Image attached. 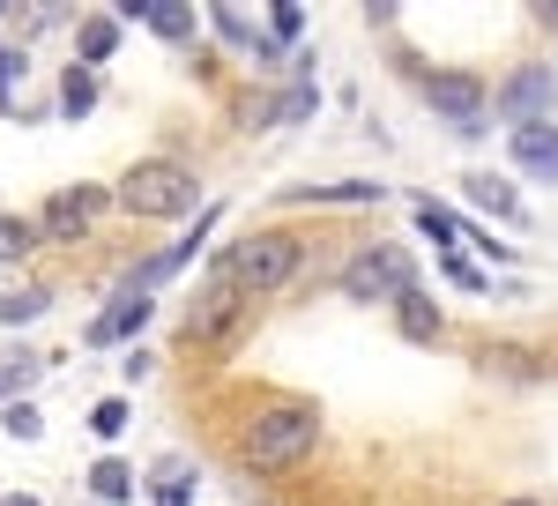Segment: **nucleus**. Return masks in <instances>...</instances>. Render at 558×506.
Wrapping results in <instances>:
<instances>
[{
	"label": "nucleus",
	"instance_id": "4468645a",
	"mask_svg": "<svg viewBox=\"0 0 558 506\" xmlns=\"http://www.w3.org/2000/svg\"><path fill=\"white\" fill-rule=\"evenodd\" d=\"M209 23H216V38H223V45H239V52H254V60H283V45H268V38H260V23H246L231 0H216Z\"/></svg>",
	"mask_w": 558,
	"mask_h": 506
},
{
	"label": "nucleus",
	"instance_id": "6ab92c4d",
	"mask_svg": "<svg viewBox=\"0 0 558 506\" xmlns=\"http://www.w3.org/2000/svg\"><path fill=\"white\" fill-rule=\"evenodd\" d=\"M45 305H52V298H45L38 284H8V291H0V328H31Z\"/></svg>",
	"mask_w": 558,
	"mask_h": 506
},
{
	"label": "nucleus",
	"instance_id": "0eeeda50",
	"mask_svg": "<svg viewBox=\"0 0 558 506\" xmlns=\"http://www.w3.org/2000/svg\"><path fill=\"white\" fill-rule=\"evenodd\" d=\"M105 202H112L105 186H60V194H52V202L38 209V224H31V231H38L45 246H75L89 224L105 216Z\"/></svg>",
	"mask_w": 558,
	"mask_h": 506
},
{
	"label": "nucleus",
	"instance_id": "c85d7f7f",
	"mask_svg": "<svg viewBox=\"0 0 558 506\" xmlns=\"http://www.w3.org/2000/svg\"><path fill=\"white\" fill-rule=\"evenodd\" d=\"M23 68H31V60H23V45H0V112L15 105V83H23Z\"/></svg>",
	"mask_w": 558,
	"mask_h": 506
},
{
	"label": "nucleus",
	"instance_id": "4be33fe9",
	"mask_svg": "<svg viewBox=\"0 0 558 506\" xmlns=\"http://www.w3.org/2000/svg\"><path fill=\"white\" fill-rule=\"evenodd\" d=\"M313 112H320V89L299 83V89H283V97L260 112V126H299V120H313Z\"/></svg>",
	"mask_w": 558,
	"mask_h": 506
},
{
	"label": "nucleus",
	"instance_id": "20e7f679",
	"mask_svg": "<svg viewBox=\"0 0 558 506\" xmlns=\"http://www.w3.org/2000/svg\"><path fill=\"white\" fill-rule=\"evenodd\" d=\"M336 284H343L350 305H395V298L417 284V261H410L402 246H357L343 261V276H336Z\"/></svg>",
	"mask_w": 558,
	"mask_h": 506
},
{
	"label": "nucleus",
	"instance_id": "bb28decb",
	"mask_svg": "<svg viewBox=\"0 0 558 506\" xmlns=\"http://www.w3.org/2000/svg\"><path fill=\"white\" fill-rule=\"evenodd\" d=\"M31 246H38V231H31V216H0V261H23Z\"/></svg>",
	"mask_w": 558,
	"mask_h": 506
},
{
	"label": "nucleus",
	"instance_id": "2eb2a0df",
	"mask_svg": "<svg viewBox=\"0 0 558 506\" xmlns=\"http://www.w3.org/2000/svg\"><path fill=\"white\" fill-rule=\"evenodd\" d=\"M38 373H45V358L38 350H0V402H31V387H38Z\"/></svg>",
	"mask_w": 558,
	"mask_h": 506
},
{
	"label": "nucleus",
	"instance_id": "cd10ccee",
	"mask_svg": "<svg viewBox=\"0 0 558 506\" xmlns=\"http://www.w3.org/2000/svg\"><path fill=\"white\" fill-rule=\"evenodd\" d=\"M0 424H8V439H23V447L45 432V418L31 410V402H0Z\"/></svg>",
	"mask_w": 558,
	"mask_h": 506
},
{
	"label": "nucleus",
	"instance_id": "412c9836",
	"mask_svg": "<svg viewBox=\"0 0 558 506\" xmlns=\"http://www.w3.org/2000/svg\"><path fill=\"white\" fill-rule=\"evenodd\" d=\"M75 52H83V68L112 60V52H120V23H112V15H89L83 31H75Z\"/></svg>",
	"mask_w": 558,
	"mask_h": 506
},
{
	"label": "nucleus",
	"instance_id": "f8f14e48",
	"mask_svg": "<svg viewBox=\"0 0 558 506\" xmlns=\"http://www.w3.org/2000/svg\"><path fill=\"white\" fill-rule=\"evenodd\" d=\"M462 194H470L484 216H499V224H529L521 186H514V179H499V171H470V179H462Z\"/></svg>",
	"mask_w": 558,
	"mask_h": 506
},
{
	"label": "nucleus",
	"instance_id": "a878e982",
	"mask_svg": "<svg viewBox=\"0 0 558 506\" xmlns=\"http://www.w3.org/2000/svg\"><path fill=\"white\" fill-rule=\"evenodd\" d=\"M128 418H134L128 395H105V402L89 410V432H97V439H120V432H128Z\"/></svg>",
	"mask_w": 558,
	"mask_h": 506
},
{
	"label": "nucleus",
	"instance_id": "7ed1b4c3",
	"mask_svg": "<svg viewBox=\"0 0 558 506\" xmlns=\"http://www.w3.org/2000/svg\"><path fill=\"white\" fill-rule=\"evenodd\" d=\"M320 447V410L313 402H268L254 410L246 439H239V462L246 469H299Z\"/></svg>",
	"mask_w": 558,
	"mask_h": 506
},
{
	"label": "nucleus",
	"instance_id": "39448f33",
	"mask_svg": "<svg viewBox=\"0 0 558 506\" xmlns=\"http://www.w3.org/2000/svg\"><path fill=\"white\" fill-rule=\"evenodd\" d=\"M492 112L507 126H536V120H551V105H558V68H544V60H529V68H514L507 83L484 97Z\"/></svg>",
	"mask_w": 558,
	"mask_h": 506
},
{
	"label": "nucleus",
	"instance_id": "c756f323",
	"mask_svg": "<svg viewBox=\"0 0 558 506\" xmlns=\"http://www.w3.org/2000/svg\"><path fill=\"white\" fill-rule=\"evenodd\" d=\"M0 506H45V499H38V492H8Z\"/></svg>",
	"mask_w": 558,
	"mask_h": 506
},
{
	"label": "nucleus",
	"instance_id": "b1692460",
	"mask_svg": "<svg viewBox=\"0 0 558 506\" xmlns=\"http://www.w3.org/2000/svg\"><path fill=\"white\" fill-rule=\"evenodd\" d=\"M268 45H291V38H305V8L299 0H268V31H260Z\"/></svg>",
	"mask_w": 558,
	"mask_h": 506
},
{
	"label": "nucleus",
	"instance_id": "7c9ffc66",
	"mask_svg": "<svg viewBox=\"0 0 558 506\" xmlns=\"http://www.w3.org/2000/svg\"><path fill=\"white\" fill-rule=\"evenodd\" d=\"M499 506H544V499H529V492H514V499H499Z\"/></svg>",
	"mask_w": 558,
	"mask_h": 506
},
{
	"label": "nucleus",
	"instance_id": "9b49d317",
	"mask_svg": "<svg viewBox=\"0 0 558 506\" xmlns=\"http://www.w3.org/2000/svg\"><path fill=\"white\" fill-rule=\"evenodd\" d=\"M507 149H514V165L529 171V179L558 186V126H551V120H536V126H507Z\"/></svg>",
	"mask_w": 558,
	"mask_h": 506
},
{
	"label": "nucleus",
	"instance_id": "423d86ee",
	"mask_svg": "<svg viewBox=\"0 0 558 506\" xmlns=\"http://www.w3.org/2000/svg\"><path fill=\"white\" fill-rule=\"evenodd\" d=\"M239 313H246V298H239V284H231L223 268H209V284L194 291V305H186V321H179V336H186V342H223L231 328H239Z\"/></svg>",
	"mask_w": 558,
	"mask_h": 506
},
{
	"label": "nucleus",
	"instance_id": "393cba45",
	"mask_svg": "<svg viewBox=\"0 0 558 506\" xmlns=\"http://www.w3.org/2000/svg\"><path fill=\"white\" fill-rule=\"evenodd\" d=\"M439 268H447V284H454V291H470V298H484V291H492V276L476 268L470 253H439Z\"/></svg>",
	"mask_w": 558,
	"mask_h": 506
},
{
	"label": "nucleus",
	"instance_id": "f257e3e1",
	"mask_svg": "<svg viewBox=\"0 0 558 506\" xmlns=\"http://www.w3.org/2000/svg\"><path fill=\"white\" fill-rule=\"evenodd\" d=\"M216 268L239 284L246 305H254V298H276L283 284H299L305 239H299V231H246V239H231V246L216 253Z\"/></svg>",
	"mask_w": 558,
	"mask_h": 506
},
{
	"label": "nucleus",
	"instance_id": "dca6fc26",
	"mask_svg": "<svg viewBox=\"0 0 558 506\" xmlns=\"http://www.w3.org/2000/svg\"><path fill=\"white\" fill-rule=\"evenodd\" d=\"M194 492H202V477L179 462H157V477H149V506H194Z\"/></svg>",
	"mask_w": 558,
	"mask_h": 506
},
{
	"label": "nucleus",
	"instance_id": "f03ea898",
	"mask_svg": "<svg viewBox=\"0 0 558 506\" xmlns=\"http://www.w3.org/2000/svg\"><path fill=\"white\" fill-rule=\"evenodd\" d=\"M112 202L128 216H142V224H179V216L202 209V179H194V165H179V157H142L112 186Z\"/></svg>",
	"mask_w": 558,
	"mask_h": 506
},
{
	"label": "nucleus",
	"instance_id": "9d476101",
	"mask_svg": "<svg viewBox=\"0 0 558 506\" xmlns=\"http://www.w3.org/2000/svg\"><path fill=\"white\" fill-rule=\"evenodd\" d=\"M149 313H157V305H149V291H120V298H112V305H105V313L83 328V336L97 342V350H105V342H134L142 328H149Z\"/></svg>",
	"mask_w": 558,
	"mask_h": 506
},
{
	"label": "nucleus",
	"instance_id": "a211bd4d",
	"mask_svg": "<svg viewBox=\"0 0 558 506\" xmlns=\"http://www.w3.org/2000/svg\"><path fill=\"white\" fill-rule=\"evenodd\" d=\"M417 231L432 239V253H462V216L439 202H417Z\"/></svg>",
	"mask_w": 558,
	"mask_h": 506
},
{
	"label": "nucleus",
	"instance_id": "6e6552de",
	"mask_svg": "<svg viewBox=\"0 0 558 506\" xmlns=\"http://www.w3.org/2000/svg\"><path fill=\"white\" fill-rule=\"evenodd\" d=\"M417 89H425V105H439L454 126H476L484 120V97H492V89L476 83V75H462V68H425Z\"/></svg>",
	"mask_w": 558,
	"mask_h": 506
},
{
	"label": "nucleus",
	"instance_id": "aec40b11",
	"mask_svg": "<svg viewBox=\"0 0 558 506\" xmlns=\"http://www.w3.org/2000/svg\"><path fill=\"white\" fill-rule=\"evenodd\" d=\"M89 105H97V68H83V60H75V68H60V112H68V120H83Z\"/></svg>",
	"mask_w": 558,
	"mask_h": 506
},
{
	"label": "nucleus",
	"instance_id": "5701e85b",
	"mask_svg": "<svg viewBox=\"0 0 558 506\" xmlns=\"http://www.w3.org/2000/svg\"><path fill=\"white\" fill-rule=\"evenodd\" d=\"M89 492L105 506H120V499H134V462H120V455H105V462L89 469Z\"/></svg>",
	"mask_w": 558,
	"mask_h": 506
},
{
	"label": "nucleus",
	"instance_id": "f3484780",
	"mask_svg": "<svg viewBox=\"0 0 558 506\" xmlns=\"http://www.w3.org/2000/svg\"><path fill=\"white\" fill-rule=\"evenodd\" d=\"M380 179H336V186H283V202H380Z\"/></svg>",
	"mask_w": 558,
	"mask_h": 506
},
{
	"label": "nucleus",
	"instance_id": "1a4fd4ad",
	"mask_svg": "<svg viewBox=\"0 0 558 506\" xmlns=\"http://www.w3.org/2000/svg\"><path fill=\"white\" fill-rule=\"evenodd\" d=\"M112 23H149L165 45H194V31H202L186 0H120V15H112Z\"/></svg>",
	"mask_w": 558,
	"mask_h": 506
},
{
	"label": "nucleus",
	"instance_id": "ddd939ff",
	"mask_svg": "<svg viewBox=\"0 0 558 506\" xmlns=\"http://www.w3.org/2000/svg\"><path fill=\"white\" fill-rule=\"evenodd\" d=\"M395 328H402L410 342H439V336H447V313L425 298V284H410V291L395 298Z\"/></svg>",
	"mask_w": 558,
	"mask_h": 506
}]
</instances>
